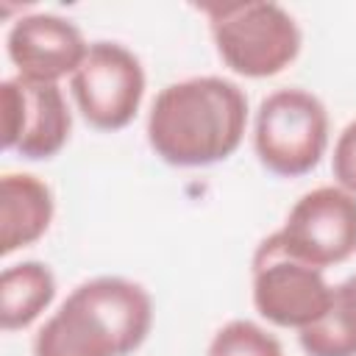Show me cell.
Returning a JSON list of instances; mask_svg holds the SVG:
<instances>
[{
  "label": "cell",
  "instance_id": "6da1fadb",
  "mask_svg": "<svg viewBox=\"0 0 356 356\" xmlns=\"http://www.w3.org/2000/svg\"><path fill=\"white\" fill-rule=\"evenodd\" d=\"M248 128V95L220 75L167 83L147 111V145L170 167H211L236 153Z\"/></svg>",
  "mask_w": 356,
  "mask_h": 356
},
{
  "label": "cell",
  "instance_id": "7a4b0ae2",
  "mask_svg": "<svg viewBox=\"0 0 356 356\" xmlns=\"http://www.w3.org/2000/svg\"><path fill=\"white\" fill-rule=\"evenodd\" d=\"M153 328L150 292L122 275L78 284L33 337V356H131Z\"/></svg>",
  "mask_w": 356,
  "mask_h": 356
},
{
  "label": "cell",
  "instance_id": "3957f363",
  "mask_svg": "<svg viewBox=\"0 0 356 356\" xmlns=\"http://www.w3.org/2000/svg\"><path fill=\"white\" fill-rule=\"evenodd\" d=\"M209 17L220 61L242 78H273L286 70L303 44L295 17L270 0L200 6Z\"/></svg>",
  "mask_w": 356,
  "mask_h": 356
},
{
  "label": "cell",
  "instance_id": "277c9868",
  "mask_svg": "<svg viewBox=\"0 0 356 356\" xmlns=\"http://www.w3.org/2000/svg\"><path fill=\"white\" fill-rule=\"evenodd\" d=\"M328 111L300 86L270 92L253 117V150L264 170L281 178L312 172L328 150Z\"/></svg>",
  "mask_w": 356,
  "mask_h": 356
},
{
  "label": "cell",
  "instance_id": "5b68a950",
  "mask_svg": "<svg viewBox=\"0 0 356 356\" xmlns=\"http://www.w3.org/2000/svg\"><path fill=\"white\" fill-rule=\"evenodd\" d=\"M331 295L334 286L323 270L292 259L275 234L259 242L250 261V298L261 320L275 328L303 331L325 314Z\"/></svg>",
  "mask_w": 356,
  "mask_h": 356
},
{
  "label": "cell",
  "instance_id": "8992f818",
  "mask_svg": "<svg viewBox=\"0 0 356 356\" xmlns=\"http://www.w3.org/2000/svg\"><path fill=\"white\" fill-rule=\"evenodd\" d=\"M145 67L120 42H89L81 67L70 78L81 117L97 131H120L134 122L145 97Z\"/></svg>",
  "mask_w": 356,
  "mask_h": 356
},
{
  "label": "cell",
  "instance_id": "52a82bcc",
  "mask_svg": "<svg viewBox=\"0 0 356 356\" xmlns=\"http://www.w3.org/2000/svg\"><path fill=\"white\" fill-rule=\"evenodd\" d=\"M273 234L298 261L317 270L342 264L356 253V195L337 184L314 186L295 200Z\"/></svg>",
  "mask_w": 356,
  "mask_h": 356
},
{
  "label": "cell",
  "instance_id": "ba28073f",
  "mask_svg": "<svg viewBox=\"0 0 356 356\" xmlns=\"http://www.w3.org/2000/svg\"><path fill=\"white\" fill-rule=\"evenodd\" d=\"M0 117L3 147L28 161L58 156L72 134V111L58 83L6 78L0 83Z\"/></svg>",
  "mask_w": 356,
  "mask_h": 356
},
{
  "label": "cell",
  "instance_id": "9c48e42d",
  "mask_svg": "<svg viewBox=\"0 0 356 356\" xmlns=\"http://www.w3.org/2000/svg\"><path fill=\"white\" fill-rule=\"evenodd\" d=\"M89 42L67 17L50 11L22 14L8 25L6 53L17 75L33 83H58L81 67Z\"/></svg>",
  "mask_w": 356,
  "mask_h": 356
},
{
  "label": "cell",
  "instance_id": "30bf717a",
  "mask_svg": "<svg viewBox=\"0 0 356 356\" xmlns=\"http://www.w3.org/2000/svg\"><path fill=\"white\" fill-rule=\"evenodd\" d=\"M56 214L53 189L33 172H6L0 178V256H11L39 242Z\"/></svg>",
  "mask_w": 356,
  "mask_h": 356
},
{
  "label": "cell",
  "instance_id": "8fae6325",
  "mask_svg": "<svg viewBox=\"0 0 356 356\" xmlns=\"http://www.w3.org/2000/svg\"><path fill=\"white\" fill-rule=\"evenodd\" d=\"M56 298V275L44 261H17L0 273V328L22 331L36 323Z\"/></svg>",
  "mask_w": 356,
  "mask_h": 356
},
{
  "label": "cell",
  "instance_id": "7c38bea8",
  "mask_svg": "<svg viewBox=\"0 0 356 356\" xmlns=\"http://www.w3.org/2000/svg\"><path fill=\"white\" fill-rule=\"evenodd\" d=\"M306 356H356V275L334 286L325 314L298 331Z\"/></svg>",
  "mask_w": 356,
  "mask_h": 356
},
{
  "label": "cell",
  "instance_id": "4fadbf2b",
  "mask_svg": "<svg viewBox=\"0 0 356 356\" xmlns=\"http://www.w3.org/2000/svg\"><path fill=\"white\" fill-rule=\"evenodd\" d=\"M206 356H284L281 342L253 320H228L206 348Z\"/></svg>",
  "mask_w": 356,
  "mask_h": 356
},
{
  "label": "cell",
  "instance_id": "5bb4252c",
  "mask_svg": "<svg viewBox=\"0 0 356 356\" xmlns=\"http://www.w3.org/2000/svg\"><path fill=\"white\" fill-rule=\"evenodd\" d=\"M331 175H334L337 186H342L345 192L356 195V120H350L339 131V136L334 142Z\"/></svg>",
  "mask_w": 356,
  "mask_h": 356
}]
</instances>
